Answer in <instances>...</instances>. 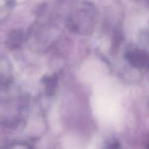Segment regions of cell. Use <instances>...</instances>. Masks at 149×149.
<instances>
[{
	"instance_id": "obj_1",
	"label": "cell",
	"mask_w": 149,
	"mask_h": 149,
	"mask_svg": "<svg viewBox=\"0 0 149 149\" xmlns=\"http://www.w3.org/2000/svg\"><path fill=\"white\" fill-rule=\"evenodd\" d=\"M127 58L131 64L135 67L142 68L148 64V55L143 51L133 49L128 52Z\"/></svg>"
},
{
	"instance_id": "obj_2",
	"label": "cell",
	"mask_w": 149,
	"mask_h": 149,
	"mask_svg": "<svg viewBox=\"0 0 149 149\" xmlns=\"http://www.w3.org/2000/svg\"><path fill=\"white\" fill-rule=\"evenodd\" d=\"M103 149H119V144L117 141H109L106 145L104 146Z\"/></svg>"
}]
</instances>
